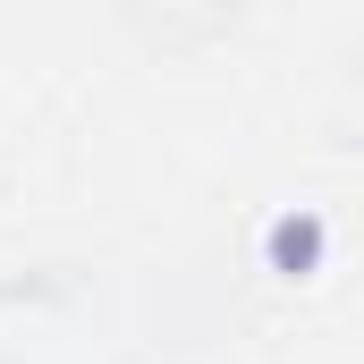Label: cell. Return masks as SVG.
Wrapping results in <instances>:
<instances>
[{
	"label": "cell",
	"mask_w": 364,
	"mask_h": 364,
	"mask_svg": "<svg viewBox=\"0 0 364 364\" xmlns=\"http://www.w3.org/2000/svg\"><path fill=\"white\" fill-rule=\"evenodd\" d=\"M314 255H322V220H279V229H272V263L288 279L314 272Z\"/></svg>",
	"instance_id": "cell-1"
}]
</instances>
